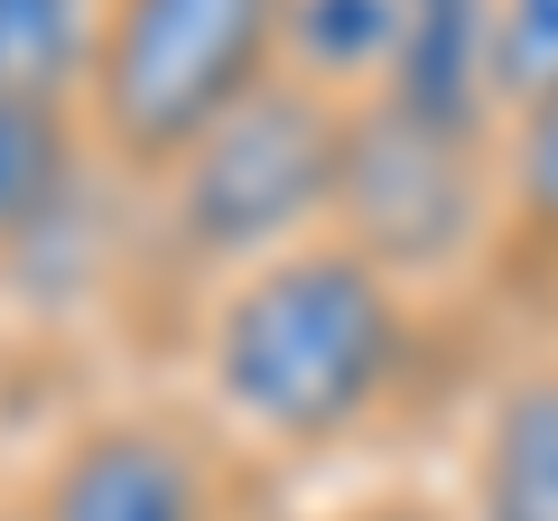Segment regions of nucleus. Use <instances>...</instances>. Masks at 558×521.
<instances>
[{"label":"nucleus","mask_w":558,"mask_h":521,"mask_svg":"<svg viewBox=\"0 0 558 521\" xmlns=\"http://www.w3.org/2000/svg\"><path fill=\"white\" fill-rule=\"evenodd\" d=\"M28 521H223V484L168 410H94L38 465Z\"/></svg>","instance_id":"5"},{"label":"nucleus","mask_w":558,"mask_h":521,"mask_svg":"<svg viewBox=\"0 0 558 521\" xmlns=\"http://www.w3.org/2000/svg\"><path fill=\"white\" fill-rule=\"evenodd\" d=\"M502 223V112L447 94H354V159H344L336 233L363 242L381 270L428 280L457 270Z\"/></svg>","instance_id":"4"},{"label":"nucleus","mask_w":558,"mask_h":521,"mask_svg":"<svg viewBox=\"0 0 558 521\" xmlns=\"http://www.w3.org/2000/svg\"><path fill=\"white\" fill-rule=\"evenodd\" d=\"M344 159H354V94L307 65L260 84L215 141H196L149 196L196 270H252L307 233H336Z\"/></svg>","instance_id":"3"},{"label":"nucleus","mask_w":558,"mask_h":521,"mask_svg":"<svg viewBox=\"0 0 558 521\" xmlns=\"http://www.w3.org/2000/svg\"><path fill=\"white\" fill-rule=\"evenodd\" d=\"M84 112H57V102H0V260L47 242L84 196Z\"/></svg>","instance_id":"7"},{"label":"nucleus","mask_w":558,"mask_h":521,"mask_svg":"<svg viewBox=\"0 0 558 521\" xmlns=\"http://www.w3.org/2000/svg\"><path fill=\"white\" fill-rule=\"evenodd\" d=\"M465 521H558V363H531L484 401Z\"/></svg>","instance_id":"6"},{"label":"nucleus","mask_w":558,"mask_h":521,"mask_svg":"<svg viewBox=\"0 0 558 521\" xmlns=\"http://www.w3.org/2000/svg\"><path fill=\"white\" fill-rule=\"evenodd\" d=\"M410 363H418L410 280L344 233H307L233 270L196 336L205 401L279 457H317V447H344L354 428H373L410 381Z\"/></svg>","instance_id":"1"},{"label":"nucleus","mask_w":558,"mask_h":521,"mask_svg":"<svg viewBox=\"0 0 558 521\" xmlns=\"http://www.w3.org/2000/svg\"><path fill=\"white\" fill-rule=\"evenodd\" d=\"M484 84H494V112H531L539 94H558V0H494V28H484Z\"/></svg>","instance_id":"10"},{"label":"nucleus","mask_w":558,"mask_h":521,"mask_svg":"<svg viewBox=\"0 0 558 521\" xmlns=\"http://www.w3.org/2000/svg\"><path fill=\"white\" fill-rule=\"evenodd\" d=\"M289 65H299V0H102L75 112L102 168L159 186Z\"/></svg>","instance_id":"2"},{"label":"nucleus","mask_w":558,"mask_h":521,"mask_svg":"<svg viewBox=\"0 0 558 521\" xmlns=\"http://www.w3.org/2000/svg\"><path fill=\"white\" fill-rule=\"evenodd\" d=\"M502 233H521L539 260H558V94L502 121Z\"/></svg>","instance_id":"9"},{"label":"nucleus","mask_w":558,"mask_h":521,"mask_svg":"<svg viewBox=\"0 0 558 521\" xmlns=\"http://www.w3.org/2000/svg\"><path fill=\"white\" fill-rule=\"evenodd\" d=\"M0 521H28V502H10V512H0Z\"/></svg>","instance_id":"11"},{"label":"nucleus","mask_w":558,"mask_h":521,"mask_svg":"<svg viewBox=\"0 0 558 521\" xmlns=\"http://www.w3.org/2000/svg\"><path fill=\"white\" fill-rule=\"evenodd\" d=\"M102 0H0V102H84Z\"/></svg>","instance_id":"8"}]
</instances>
